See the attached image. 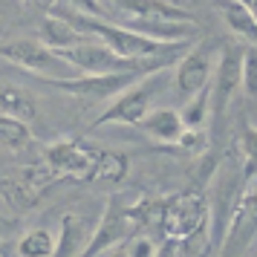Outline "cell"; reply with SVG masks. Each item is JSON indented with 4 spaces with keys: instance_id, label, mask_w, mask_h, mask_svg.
I'll return each instance as SVG.
<instances>
[{
    "instance_id": "cell-1",
    "label": "cell",
    "mask_w": 257,
    "mask_h": 257,
    "mask_svg": "<svg viewBox=\"0 0 257 257\" xmlns=\"http://www.w3.org/2000/svg\"><path fill=\"white\" fill-rule=\"evenodd\" d=\"M211 217V202L208 194L202 188H185L179 194L162 199V220H159V231H162L165 243H188L197 234L205 231Z\"/></svg>"
},
{
    "instance_id": "cell-2",
    "label": "cell",
    "mask_w": 257,
    "mask_h": 257,
    "mask_svg": "<svg viewBox=\"0 0 257 257\" xmlns=\"http://www.w3.org/2000/svg\"><path fill=\"white\" fill-rule=\"evenodd\" d=\"M26 75V72H24ZM156 75V72H153ZM38 81L41 87H49L55 93L72 95V98H87V101H113L124 93L127 87L139 84L142 72H107V75H75V78H44V75H26Z\"/></svg>"
},
{
    "instance_id": "cell-3",
    "label": "cell",
    "mask_w": 257,
    "mask_h": 257,
    "mask_svg": "<svg viewBox=\"0 0 257 257\" xmlns=\"http://www.w3.org/2000/svg\"><path fill=\"white\" fill-rule=\"evenodd\" d=\"M0 58L15 64L26 75H44V78H75L81 75L72 70L58 52L44 47L38 38H12V41H0Z\"/></svg>"
},
{
    "instance_id": "cell-4",
    "label": "cell",
    "mask_w": 257,
    "mask_h": 257,
    "mask_svg": "<svg viewBox=\"0 0 257 257\" xmlns=\"http://www.w3.org/2000/svg\"><path fill=\"white\" fill-rule=\"evenodd\" d=\"M58 182H61V176L47 162H32V165H26L24 171L0 179V197L9 205V211L21 214V211L35 208L38 202L47 197L49 188L58 185Z\"/></svg>"
},
{
    "instance_id": "cell-5",
    "label": "cell",
    "mask_w": 257,
    "mask_h": 257,
    "mask_svg": "<svg viewBox=\"0 0 257 257\" xmlns=\"http://www.w3.org/2000/svg\"><path fill=\"white\" fill-rule=\"evenodd\" d=\"M243 47L237 44H222L220 47V58L214 64V78L208 84L211 93V133H217L225 110L231 107L234 93L243 87Z\"/></svg>"
},
{
    "instance_id": "cell-6",
    "label": "cell",
    "mask_w": 257,
    "mask_h": 257,
    "mask_svg": "<svg viewBox=\"0 0 257 257\" xmlns=\"http://www.w3.org/2000/svg\"><path fill=\"white\" fill-rule=\"evenodd\" d=\"M101 148L84 145L81 139H55L44 151V162L64 179L75 182H95V168H98Z\"/></svg>"
},
{
    "instance_id": "cell-7",
    "label": "cell",
    "mask_w": 257,
    "mask_h": 257,
    "mask_svg": "<svg viewBox=\"0 0 257 257\" xmlns=\"http://www.w3.org/2000/svg\"><path fill=\"white\" fill-rule=\"evenodd\" d=\"M133 234H139V228L130 217V205H124L121 197L113 194L107 199V208L101 211L98 222L93 225V237H90L81 257H101L104 251H113L118 245H124Z\"/></svg>"
},
{
    "instance_id": "cell-8",
    "label": "cell",
    "mask_w": 257,
    "mask_h": 257,
    "mask_svg": "<svg viewBox=\"0 0 257 257\" xmlns=\"http://www.w3.org/2000/svg\"><path fill=\"white\" fill-rule=\"evenodd\" d=\"M156 75L142 78L139 84L127 87L118 98H113L110 107L95 118L93 127H104V124H133V127H139L142 118L153 110L151 104H153V95H156Z\"/></svg>"
},
{
    "instance_id": "cell-9",
    "label": "cell",
    "mask_w": 257,
    "mask_h": 257,
    "mask_svg": "<svg viewBox=\"0 0 257 257\" xmlns=\"http://www.w3.org/2000/svg\"><path fill=\"white\" fill-rule=\"evenodd\" d=\"M214 64L217 61L211 58V49L208 47H197L185 52L182 58L176 61V72H174V84L179 95H191L202 93V90H208L211 78H214Z\"/></svg>"
},
{
    "instance_id": "cell-10",
    "label": "cell",
    "mask_w": 257,
    "mask_h": 257,
    "mask_svg": "<svg viewBox=\"0 0 257 257\" xmlns=\"http://www.w3.org/2000/svg\"><path fill=\"white\" fill-rule=\"evenodd\" d=\"M142 133L151 136L159 145H176L185 133V121L179 116V110L174 107H153L148 116L142 118Z\"/></svg>"
},
{
    "instance_id": "cell-11",
    "label": "cell",
    "mask_w": 257,
    "mask_h": 257,
    "mask_svg": "<svg viewBox=\"0 0 257 257\" xmlns=\"http://www.w3.org/2000/svg\"><path fill=\"white\" fill-rule=\"evenodd\" d=\"M93 237V225L81 214H64L58 225V248L55 257H81Z\"/></svg>"
},
{
    "instance_id": "cell-12",
    "label": "cell",
    "mask_w": 257,
    "mask_h": 257,
    "mask_svg": "<svg viewBox=\"0 0 257 257\" xmlns=\"http://www.w3.org/2000/svg\"><path fill=\"white\" fill-rule=\"evenodd\" d=\"M211 3H214V9L220 12V18L225 21V26L234 35L257 44V18L243 0H211Z\"/></svg>"
},
{
    "instance_id": "cell-13",
    "label": "cell",
    "mask_w": 257,
    "mask_h": 257,
    "mask_svg": "<svg viewBox=\"0 0 257 257\" xmlns=\"http://www.w3.org/2000/svg\"><path fill=\"white\" fill-rule=\"evenodd\" d=\"M38 41L49 47L52 52H58V49H67V47H78V44H87L90 38L81 35L78 29H72L67 21H61L58 15L49 12L44 21H41V29H38Z\"/></svg>"
},
{
    "instance_id": "cell-14",
    "label": "cell",
    "mask_w": 257,
    "mask_h": 257,
    "mask_svg": "<svg viewBox=\"0 0 257 257\" xmlns=\"http://www.w3.org/2000/svg\"><path fill=\"white\" fill-rule=\"evenodd\" d=\"M0 113L21 118V121H32L38 116V101H35V95L29 90H24V87L0 84Z\"/></svg>"
},
{
    "instance_id": "cell-15",
    "label": "cell",
    "mask_w": 257,
    "mask_h": 257,
    "mask_svg": "<svg viewBox=\"0 0 257 257\" xmlns=\"http://www.w3.org/2000/svg\"><path fill=\"white\" fill-rule=\"evenodd\" d=\"M58 248V231L52 228H29L15 245V257H55Z\"/></svg>"
},
{
    "instance_id": "cell-16",
    "label": "cell",
    "mask_w": 257,
    "mask_h": 257,
    "mask_svg": "<svg viewBox=\"0 0 257 257\" xmlns=\"http://www.w3.org/2000/svg\"><path fill=\"white\" fill-rule=\"evenodd\" d=\"M130 171V159L118 151H104L101 148V156H98V168H95V182H110V185H118Z\"/></svg>"
},
{
    "instance_id": "cell-17",
    "label": "cell",
    "mask_w": 257,
    "mask_h": 257,
    "mask_svg": "<svg viewBox=\"0 0 257 257\" xmlns=\"http://www.w3.org/2000/svg\"><path fill=\"white\" fill-rule=\"evenodd\" d=\"M0 145L9 148V151H24L32 145V130H29V121H21V118L3 116L0 113Z\"/></svg>"
},
{
    "instance_id": "cell-18",
    "label": "cell",
    "mask_w": 257,
    "mask_h": 257,
    "mask_svg": "<svg viewBox=\"0 0 257 257\" xmlns=\"http://www.w3.org/2000/svg\"><path fill=\"white\" fill-rule=\"evenodd\" d=\"M179 116L185 121V130H202V124L211 118V93L202 90V93L185 98V107L179 110Z\"/></svg>"
},
{
    "instance_id": "cell-19",
    "label": "cell",
    "mask_w": 257,
    "mask_h": 257,
    "mask_svg": "<svg viewBox=\"0 0 257 257\" xmlns=\"http://www.w3.org/2000/svg\"><path fill=\"white\" fill-rule=\"evenodd\" d=\"M240 156H243V176L251 182L257 176V127L243 121L240 124Z\"/></svg>"
},
{
    "instance_id": "cell-20",
    "label": "cell",
    "mask_w": 257,
    "mask_h": 257,
    "mask_svg": "<svg viewBox=\"0 0 257 257\" xmlns=\"http://www.w3.org/2000/svg\"><path fill=\"white\" fill-rule=\"evenodd\" d=\"M257 222V176L251 182H245V191L240 194V202H237V217H234V225L240 222Z\"/></svg>"
},
{
    "instance_id": "cell-21",
    "label": "cell",
    "mask_w": 257,
    "mask_h": 257,
    "mask_svg": "<svg viewBox=\"0 0 257 257\" xmlns=\"http://www.w3.org/2000/svg\"><path fill=\"white\" fill-rule=\"evenodd\" d=\"M243 90L248 95H257V44H248L243 47Z\"/></svg>"
},
{
    "instance_id": "cell-22",
    "label": "cell",
    "mask_w": 257,
    "mask_h": 257,
    "mask_svg": "<svg viewBox=\"0 0 257 257\" xmlns=\"http://www.w3.org/2000/svg\"><path fill=\"white\" fill-rule=\"evenodd\" d=\"M176 151L188 153V156H197V153H205L208 151V136L202 133V130H185L182 133V139L174 145Z\"/></svg>"
},
{
    "instance_id": "cell-23",
    "label": "cell",
    "mask_w": 257,
    "mask_h": 257,
    "mask_svg": "<svg viewBox=\"0 0 257 257\" xmlns=\"http://www.w3.org/2000/svg\"><path fill=\"white\" fill-rule=\"evenodd\" d=\"M124 248H127V257H156L159 254V245L153 243L148 234H133L127 243H124Z\"/></svg>"
},
{
    "instance_id": "cell-24",
    "label": "cell",
    "mask_w": 257,
    "mask_h": 257,
    "mask_svg": "<svg viewBox=\"0 0 257 257\" xmlns=\"http://www.w3.org/2000/svg\"><path fill=\"white\" fill-rule=\"evenodd\" d=\"M110 257H127V248H124V245H118V248L110 251Z\"/></svg>"
},
{
    "instance_id": "cell-25",
    "label": "cell",
    "mask_w": 257,
    "mask_h": 257,
    "mask_svg": "<svg viewBox=\"0 0 257 257\" xmlns=\"http://www.w3.org/2000/svg\"><path fill=\"white\" fill-rule=\"evenodd\" d=\"M41 3H44V6H47V9H52V6H55V3H58V0H41Z\"/></svg>"
},
{
    "instance_id": "cell-26",
    "label": "cell",
    "mask_w": 257,
    "mask_h": 257,
    "mask_svg": "<svg viewBox=\"0 0 257 257\" xmlns=\"http://www.w3.org/2000/svg\"><path fill=\"white\" fill-rule=\"evenodd\" d=\"M3 225H6V217H3V211H0V228H3Z\"/></svg>"
},
{
    "instance_id": "cell-27",
    "label": "cell",
    "mask_w": 257,
    "mask_h": 257,
    "mask_svg": "<svg viewBox=\"0 0 257 257\" xmlns=\"http://www.w3.org/2000/svg\"><path fill=\"white\" fill-rule=\"evenodd\" d=\"M26 3H32V0H26Z\"/></svg>"
}]
</instances>
